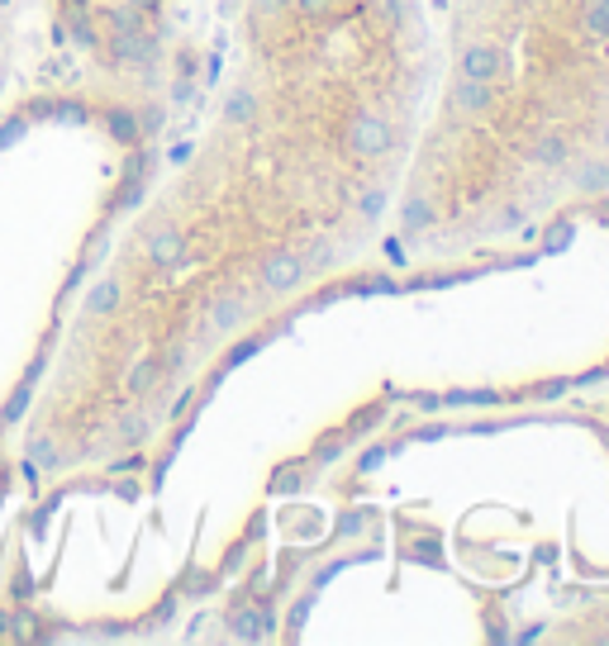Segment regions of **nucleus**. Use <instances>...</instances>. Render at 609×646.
Wrapping results in <instances>:
<instances>
[{"mask_svg":"<svg viewBox=\"0 0 609 646\" xmlns=\"http://www.w3.org/2000/svg\"><path fill=\"white\" fill-rule=\"evenodd\" d=\"M609 195V0H452L391 239L466 261Z\"/></svg>","mask_w":609,"mask_h":646,"instance_id":"2","label":"nucleus"},{"mask_svg":"<svg viewBox=\"0 0 609 646\" xmlns=\"http://www.w3.org/2000/svg\"><path fill=\"white\" fill-rule=\"evenodd\" d=\"M429 0H233L200 124L76 285L10 466L34 490L148 452L263 324L391 233Z\"/></svg>","mask_w":609,"mask_h":646,"instance_id":"1","label":"nucleus"},{"mask_svg":"<svg viewBox=\"0 0 609 646\" xmlns=\"http://www.w3.org/2000/svg\"><path fill=\"white\" fill-rule=\"evenodd\" d=\"M58 48L100 90H158L176 58V0H48Z\"/></svg>","mask_w":609,"mask_h":646,"instance_id":"3","label":"nucleus"},{"mask_svg":"<svg viewBox=\"0 0 609 646\" xmlns=\"http://www.w3.org/2000/svg\"><path fill=\"white\" fill-rule=\"evenodd\" d=\"M10 62H15V20H10L5 0H0V90L10 82Z\"/></svg>","mask_w":609,"mask_h":646,"instance_id":"4","label":"nucleus"}]
</instances>
